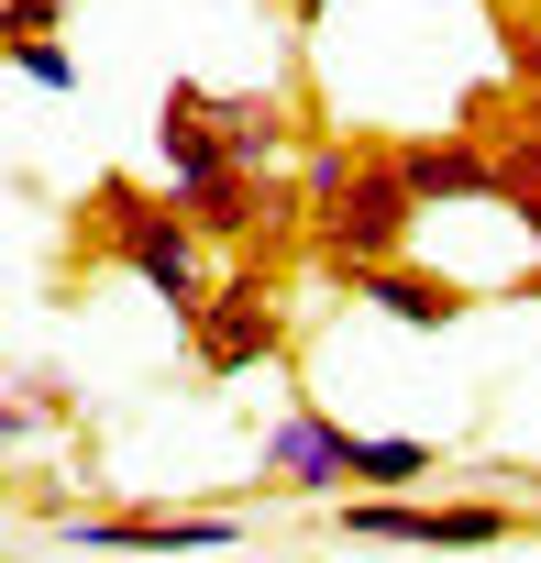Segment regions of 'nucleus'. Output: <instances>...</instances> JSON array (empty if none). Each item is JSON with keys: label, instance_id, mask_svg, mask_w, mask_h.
Wrapping results in <instances>:
<instances>
[{"label": "nucleus", "instance_id": "1", "mask_svg": "<svg viewBox=\"0 0 541 563\" xmlns=\"http://www.w3.org/2000/svg\"><path fill=\"white\" fill-rule=\"evenodd\" d=\"M78 243L111 254V265H133L177 321L210 299V232H199L166 188H144V177H100V188L78 199Z\"/></svg>", "mask_w": 541, "mask_h": 563}, {"label": "nucleus", "instance_id": "2", "mask_svg": "<svg viewBox=\"0 0 541 563\" xmlns=\"http://www.w3.org/2000/svg\"><path fill=\"white\" fill-rule=\"evenodd\" d=\"M409 232H420V199H409V177H398V155H387V144H365V155H354V177L310 210V254H321L332 276L409 254Z\"/></svg>", "mask_w": 541, "mask_h": 563}, {"label": "nucleus", "instance_id": "3", "mask_svg": "<svg viewBox=\"0 0 541 563\" xmlns=\"http://www.w3.org/2000/svg\"><path fill=\"white\" fill-rule=\"evenodd\" d=\"M177 332H188V365H199V376L277 365V354H288V299H277V276H265V254H254L243 276H210V299H199Z\"/></svg>", "mask_w": 541, "mask_h": 563}, {"label": "nucleus", "instance_id": "4", "mask_svg": "<svg viewBox=\"0 0 541 563\" xmlns=\"http://www.w3.org/2000/svg\"><path fill=\"white\" fill-rule=\"evenodd\" d=\"M265 486L299 497V508H332V497L354 486V431L321 420V409H288L277 431H265Z\"/></svg>", "mask_w": 541, "mask_h": 563}, {"label": "nucleus", "instance_id": "5", "mask_svg": "<svg viewBox=\"0 0 541 563\" xmlns=\"http://www.w3.org/2000/svg\"><path fill=\"white\" fill-rule=\"evenodd\" d=\"M67 541H100V552H177V541H243L232 508H67L56 519Z\"/></svg>", "mask_w": 541, "mask_h": 563}, {"label": "nucleus", "instance_id": "6", "mask_svg": "<svg viewBox=\"0 0 541 563\" xmlns=\"http://www.w3.org/2000/svg\"><path fill=\"white\" fill-rule=\"evenodd\" d=\"M343 288H354L376 321H398V332H453V321L475 310V288H453V276H431V265H409V254H387V265H354Z\"/></svg>", "mask_w": 541, "mask_h": 563}, {"label": "nucleus", "instance_id": "7", "mask_svg": "<svg viewBox=\"0 0 541 563\" xmlns=\"http://www.w3.org/2000/svg\"><path fill=\"white\" fill-rule=\"evenodd\" d=\"M155 166H166V199L232 166V144H221V111H210V89H199V78H177V89L155 100Z\"/></svg>", "mask_w": 541, "mask_h": 563}, {"label": "nucleus", "instance_id": "8", "mask_svg": "<svg viewBox=\"0 0 541 563\" xmlns=\"http://www.w3.org/2000/svg\"><path fill=\"white\" fill-rule=\"evenodd\" d=\"M387 155H398V177H409L420 210H442V199H497L486 133H409V144H387Z\"/></svg>", "mask_w": 541, "mask_h": 563}, {"label": "nucleus", "instance_id": "9", "mask_svg": "<svg viewBox=\"0 0 541 563\" xmlns=\"http://www.w3.org/2000/svg\"><path fill=\"white\" fill-rule=\"evenodd\" d=\"M210 111H221V144H232V166H288V144H299V100L288 89H210Z\"/></svg>", "mask_w": 541, "mask_h": 563}, {"label": "nucleus", "instance_id": "10", "mask_svg": "<svg viewBox=\"0 0 541 563\" xmlns=\"http://www.w3.org/2000/svg\"><path fill=\"white\" fill-rule=\"evenodd\" d=\"M486 155H497V210L541 243V111H519L508 133H486Z\"/></svg>", "mask_w": 541, "mask_h": 563}, {"label": "nucleus", "instance_id": "11", "mask_svg": "<svg viewBox=\"0 0 541 563\" xmlns=\"http://www.w3.org/2000/svg\"><path fill=\"white\" fill-rule=\"evenodd\" d=\"M420 475H442L431 442H409V431H354V486H420Z\"/></svg>", "mask_w": 541, "mask_h": 563}, {"label": "nucleus", "instance_id": "12", "mask_svg": "<svg viewBox=\"0 0 541 563\" xmlns=\"http://www.w3.org/2000/svg\"><path fill=\"white\" fill-rule=\"evenodd\" d=\"M508 530H530L508 497H453V508H431V541H508Z\"/></svg>", "mask_w": 541, "mask_h": 563}, {"label": "nucleus", "instance_id": "13", "mask_svg": "<svg viewBox=\"0 0 541 563\" xmlns=\"http://www.w3.org/2000/svg\"><path fill=\"white\" fill-rule=\"evenodd\" d=\"M0 67H23L34 89H78V56H67L56 34H12V45H0Z\"/></svg>", "mask_w": 541, "mask_h": 563}, {"label": "nucleus", "instance_id": "14", "mask_svg": "<svg viewBox=\"0 0 541 563\" xmlns=\"http://www.w3.org/2000/svg\"><path fill=\"white\" fill-rule=\"evenodd\" d=\"M354 155H365V144H343V133H332V144H310V155H299V210H321V199L354 177Z\"/></svg>", "mask_w": 541, "mask_h": 563}, {"label": "nucleus", "instance_id": "15", "mask_svg": "<svg viewBox=\"0 0 541 563\" xmlns=\"http://www.w3.org/2000/svg\"><path fill=\"white\" fill-rule=\"evenodd\" d=\"M45 420H56L45 398H12V376H0V453H23V442H34Z\"/></svg>", "mask_w": 541, "mask_h": 563}, {"label": "nucleus", "instance_id": "16", "mask_svg": "<svg viewBox=\"0 0 541 563\" xmlns=\"http://www.w3.org/2000/svg\"><path fill=\"white\" fill-rule=\"evenodd\" d=\"M67 23V0H0V45H12V34H56Z\"/></svg>", "mask_w": 541, "mask_h": 563}, {"label": "nucleus", "instance_id": "17", "mask_svg": "<svg viewBox=\"0 0 541 563\" xmlns=\"http://www.w3.org/2000/svg\"><path fill=\"white\" fill-rule=\"evenodd\" d=\"M508 67H519V89H541V34L530 23H508Z\"/></svg>", "mask_w": 541, "mask_h": 563}, {"label": "nucleus", "instance_id": "18", "mask_svg": "<svg viewBox=\"0 0 541 563\" xmlns=\"http://www.w3.org/2000/svg\"><path fill=\"white\" fill-rule=\"evenodd\" d=\"M519 299H541V265H530V276H519Z\"/></svg>", "mask_w": 541, "mask_h": 563}]
</instances>
